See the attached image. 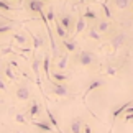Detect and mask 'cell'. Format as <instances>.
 Returning <instances> with one entry per match:
<instances>
[{
    "mask_svg": "<svg viewBox=\"0 0 133 133\" xmlns=\"http://www.w3.org/2000/svg\"><path fill=\"white\" fill-rule=\"evenodd\" d=\"M85 28H87V20L84 18V15H81L77 18V23H76V35H81Z\"/></svg>",
    "mask_w": 133,
    "mask_h": 133,
    "instance_id": "13",
    "label": "cell"
},
{
    "mask_svg": "<svg viewBox=\"0 0 133 133\" xmlns=\"http://www.w3.org/2000/svg\"><path fill=\"white\" fill-rule=\"evenodd\" d=\"M15 95H17V99H18V100L25 102V100H28V99H30V89L26 87V85H22V87H18V89H17Z\"/></svg>",
    "mask_w": 133,
    "mask_h": 133,
    "instance_id": "6",
    "label": "cell"
},
{
    "mask_svg": "<svg viewBox=\"0 0 133 133\" xmlns=\"http://www.w3.org/2000/svg\"><path fill=\"white\" fill-rule=\"evenodd\" d=\"M25 28H26V26H25ZM26 31H28V35H30V36H31V39H33V49H38V48H41V46L44 44V41H43V38L39 36V35H38V36H36V35H35L33 31H30L28 28H26Z\"/></svg>",
    "mask_w": 133,
    "mask_h": 133,
    "instance_id": "11",
    "label": "cell"
},
{
    "mask_svg": "<svg viewBox=\"0 0 133 133\" xmlns=\"http://www.w3.org/2000/svg\"><path fill=\"white\" fill-rule=\"evenodd\" d=\"M84 133H92V128H90V125H87V123H85L84 125V130H82Z\"/></svg>",
    "mask_w": 133,
    "mask_h": 133,
    "instance_id": "34",
    "label": "cell"
},
{
    "mask_svg": "<svg viewBox=\"0 0 133 133\" xmlns=\"http://www.w3.org/2000/svg\"><path fill=\"white\" fill-rule=\"evenodd\" d=\"M46 18H48V22H51V23H53L54 22V10H53V7H49V10H48V12H46Z\"/></svg>",
    "mask_w": 133,
    "mask_h": 133,
    "instance_id": "28",
    "label": "cell"
},
{
    "mask_svg": "<svg viewBox=\"0 0 133 133\" xmlns=\"http://www.w3.org/2000/svg\"><path fill=\"white\" fill-rule=\"evenodd\" d=\"M81 2H84V0H81Z\"/></svg>",
    "mask_w": 133,
    "mask_h": 133,
    "instance_id": "37",
    "label": "cell"
},
{
    "mask_svg": "<svg viewBox=\"0 0 133 133\" xmlns=\"http://www.w3.org/2000/svg\"><path fill=\"white\" fill-rule=\"evenodd\" d=\"M84 130V123H82V118L76 117V118L71 122V133H82Z\"/></svg>",
    "mask_w": 133,
    "mask_h": 133,
    "instance_id": "7",
    "label": "cell"
},
{
    "mask_svg": "<svg viewBox=\"0 0 133 133\" xmlns=\"http://www.w3.org/2000/svg\"><path fill=\"white\" fill-rule=\"evenodd\" d=\"M53 23H54V28H56V35H58V36H59L61 39L68 38V31H66L64 26L59 23V20H58V18H54V22H53Z\"/></svg>",
    "mask_w": 133,
    "mask_h": 133,
    "instance_id": "12",
    "label": "cell"
},
{
    "mask_svg": "<svg viewBox=\"0 0 133 133\" xmlns=\"http://www.w3.org/2000/svg\"><path fill=\"white\" fill-rule=\"evenodd\" d=\"M49 84H51V90H53L56 95H59V97H69V89L66 87V84L58 82V81H54V79H51Z\"/></svg>",
    "mask_w": 133,
    "mask_h": 133,
    "instance_id": "3",
    "label": "cell"
},
{
    "mask_svg": "<svg viewBox=\"0 0 133 133\" xmlns=\"http://www.w3.org/2000/svg\"><path fill=\"white\" fill-rule=\"evenodd\" d=\"M41 2H46V0H41Z\"/></svg>",
    "mask_w": 133,
    "mask_h": 133,
    "instance_id": "36",
    "label": "cell"
},
{
    "mask_svg": "<svg viewBox=\"0 0 133 133\" xmlns=\"http://www.w3.org/2000/svg\"><path fill=\"white\" fill-rule=\"evenodd\" d=\"M112 3H114V7L117 8V10H127L130 7V5L133 3L131 0H110Z\"/></svg>",
    "mask_w": 133,
    "mask_h": 133,
    "instance_id": "14",
    "label": "cell"
},
{
    "mask_svg": "<svg viewBox=\"0 0 133 133\" xmlns=\"http://www.w3.org/2000/svg\"><path fill=\"white\" fill-rule=\"evenodd\" d=\"M12 38L15 39V43L20 44V46H25V44H26V41H28L26 36H25L23 33H13V36H12Z\"/></svg>",
    "mask_w": 133,
    "mask_h": 133,
    "instance_id": "20",
    "label": "cell"
},
{
    "mask_svg": "<svg viewBox=\"0 0 133 133\" xmlns=\"http://www.w3.org/2000/svg\"><path fill=\"white\" fill-rule=\"evenodd\" d=\"M15 22H7V23H0V35H5V33H10L13 28Z\"/></svg>",
    "mask_w": 133,
    "mask_h": 133,
    "instance_id": "22",
    "label": "cell"
},
{
    "mask_svg": "<svg viewBox=\"0 0 133 133\" xmlns=\"http://www.w3.org/2000/svg\"><path fill=\"white\" fill-rule=\"evenodd\" d=\"M105 85V81L104 79H95V81H92V82L89 84V87L85 89V92H84V95H82V100L85 102V97H87L90 92H94L95 89H99V87H104Z\"/></svg>",
    "mask_w": 133,
    "mask_h": 133,
    "instance_id": "4",
    "label": "cell"
},
{
    "mask_svg": "<svg viewBox=\"0 0 133 133\" xmlns=\"http://www.w3.org/2000/svg\"><path fill=\"white\" fill-rule=\"evenodd\" d=\"M97 61V58H95V54L92 53V51H82V53H79V56H77V63L81 64V66H84V68H87V66H90V64H94Z\"/></svg>",
    "mask_w": 133,
    "mask_h": 133,
    "instance_id": "2",
    "label": "cell"
},
{
    "mask_svg": "<svg viewBox=\"0 0 133 133\" xmlns=\"http://www.w3.org/2000/svg\"><path fill=\"white\" fill-rule=\"evenodd\" d=\"M130 105H133V100H130V102H125L123 105H120L118 109H115V110H114V114H112V122H115V120L118 118V117H120L122 114H123V112H125L127 109H128Z\"/></svg>",
    "mask_w": 133,
    "mask_h": 133,
    "instance_id": "9",
    "label": "cell"
},
{
    "mask_svg": "<svg viewBox=\"0 0 133 133\" xmlns=\"http://www.w3.org/2000/svg\"><path fill=\"white\" fill-rule=\"evenodd\" d=\"M87 35H89V38H90V39H94V41H99L102 33H100L95 26H89V33H87Z\"/></svg>",
    "mask_w": 133,
    "mask_h": 133,
    "instance_id": "21",
    "label": "cell"
},
{
    "mask_svg": "<svg viewBox=\"0 0 133 133\" xmlns=\"http://www.w3.org/2000/svg\"><path fill=\"white\" fill-rule=\"evenodd\" d=\"M104 74L105 76H114V74H117V68H115V66H109V68L105 69Z\"/></svg>",
    "mask_w": 133,
    "mask_h": 133,
    "instance_id": "30",
    "label": "cell"
},
{
    "mask_svg": "<svg viewBox=\"0 0 133 133\" xmlns=\"http://www.w3.org/2000/svg\"><path fill=\"white\" fill-rule=\"evenodd\" d=\"M63 46L66 48L68 53H74V51L77 49V43H76V41H71V39H68V38L63 39Z\"/></svg>",
    "mask_w": 133,
    "mask_h": 133,
    "instance_id": "18",
    "label": "cell"
},
{
    "mask_svg": "<svg viewBox=\"0 0 133 133\" xmlns=\"http://www.w3.org/2000/svg\"><path fill=\"white\" fill-rule=\"evenodd\" d=\"M31 123L36 127V128L43 130V131H46V133H53V125H48L46 122H36V120H31Z\"/></svg>",
    "mask_w": 133,
    "mask_h": 133,
    "instance_id": "16",
    "label": "cell"
},
{
    "mask_svg": "<svg viewBox=\"0 0 133 133\" xmlns=\"http://www.w3.org/2000/svg\"><path fill=\"white\" fill-rule=\"evenodd\" d=\"M39 112H41V105H39V102H36L35 100L33 104H31V107H30V112H28V117L30 118H35Z\"/></svg>",
    "mask_w": 133,
    "mask_h": 133,
    "instance_id": "17",
    "label": "cell"
},
{
    "mask_svg": "<svg viewBox=\"0 0 133 133\" xmlns=\"http://www.w3.org/2000/svg\"><path fill=\"white\" fill-rule=\"evenodd\" d=\"M97 30H99L100 33H107L110 30V23L109 22H105V20H102V22H99L97 23V26H95Z\"/></svg>",
    "mask_w": 133,
    "mask_h": 133,
    "instance_id": "24",
    "label": "cell"
},
{
    "mask_svg": "<svg viewBox=\"0 0 133 133\" xmlns=\"http://www.w3.org/2000/svg\"><path fill=\"white\" fill-rule=\"evenodd\" d=\"M102 10H104V13H105L107 18H112V12H110V8H109V5H107V2L102 3Z\"/></svg>",
    "mask_w": 133,
    "mask_h": 133,
    "instance_id": "29",
    "label": "cell"
},
{
    "mask_svg": "<svg viewBox=\"0 0 133 133\" xmlns=\"http://www.w3.org/2000/svg\"><path fill=\"white\" fill-rule=\"evenodd\" d=\"M20 2H25V0H20Z\"/></svg>",
    "mask_w": 133,
    "mask_h": 133,
    "instance_id": "35",
    "label": "cell"
},
{
    "mask_svg": "<svg viewBox=\"0 0 133 133\" xmlns=\"http://www.w3.org/2000/svg\"><path fill=\"white\" fill-rule=\"evenodd\" d=\"M43 3L44 2H41V0H30L28 7H30V10H31L33 13H38V12H41V10H43Z\"/></svg>",
    "mask_w": 133,
    "mask_h": 133,
    "instance_id": "15",
    "label": "cell"
},
{
    "mask_svg": "<svg viewBox=\"0 0 133 133\" xmlns=\"http://www.w3.org/2000/svg\"><path fill=\"white\" fill-rule=\"evenodd\" d=\"M68 61H69V53L66 51L64 56H61V58L56 59V68H58V71H64L68 68Z\"/></svg>",
    "mask_w": 133,
    "mask_h": 133,
    "instance_id": "10",
    "label": "cell"
},
{
    "mask_svg": "<svg viewBox=\"0 0 133 133\" xmlns=\"http://www.w3.org/2000/svg\"><path fill=\"white\" fill-rule=\"evenodd\" d=\"M51 79H54V81H58V82H63L64 84L69 77L66 74H61V72H53V74H51Z\"/></svg>",
    "mask_w": 133,
    "mask_h": 133,
    "instance_id": "25",
    "label": "cell"
},
{
    "mask_svg": "<svg viewBox=\"0 0 133 133\" xmlns=\"http://www.w3.org/2000/svg\"><path fill=\"white\" fill-rule=\"evenodd\" d=\"M15 120H17L18 123H26V118H25V115H23V114H17Z\"/></svg>",
    "mask_w": 133,
    "mask_h": 133,
    "instance_id": "31",
    "label": "cell"
},
{
    "mask_svg": "<svg viewBox=\"0 0 133 133\" xmlns=\"http://www.w3.org/2000/svg\"><path fill=\"white\" fill-rule=\"evenodd\" d=\"M82 15H84V18H85V20H90V22H94V20L99 18V15H97V13L94 12V10L90 8V7L85 8V13H82Z\"/></svg>",
    "mask_w": 133,
    "mask_h": 133,
    "instance_id": "23",
    "label": "cell"
},
{
    "mask_svg": "<svg viewBox=\"0 0 133 133\" xmlns=\"http://www.w3.org/2000/svg\"><path fill=\"white\" fill-rule=\"evenodd\" d=\"M133 120V112H130V114H123V122L125 123H128V122Z\"/></svg>",
    "mask_w": 133,
    "mask_h": 133,
    "instance_id": "32",
    "label": "cell"
},
{
    "mask_svg": "<svg viewBox=\"0 0 133 133\" xmlns=\"http://www.w3.org/2000/svg\"><path fill=\"white\" fill-rule=\"evenodd\" d=\"M41 64H43V61H39L36 58H35L33 63H31V69H33V72H35V79H36V84H38L39 89H41V77H39V68H41Z\"/></svg>",
    "mask_w": 133,
    "mask_h": 133,
    "instance_id": "5",
    "label": "cell"
},
{
    "mask_svg": "<svg viewBox=\"0 0 133 133\" xmlns=\"http://www.w3.org/2000/svg\"><path fill=\"white\" fill-rule=\"evenodd\" d=\"M0 10H3V12H12V10H15L10 3H7L5 0H0Z\"/></svg>",
    "mask_w": 133,
    "mask_h": 133,
    "instance_id": "27",
    "label": "cell"
},
{
    "mask_svg": "<svg viewBox=\"0 0 133 133\" xmlns=\"http://www.w3.org/2000/svg\"><path fill=\"white\" fill-rule=\"evenodd\" d=\"M125 38H127V36H125V33H117L115 36H114V38H112L110 41H109L107 48H109V49L112 51V53H117V51H118V49L122 48V46L125 44Z\"/></svg>",
    "mask_w": 133,
    "mask_h": 133,
    "instance_id": "1",
    "label": "cell"
},
{
    "mask_svg": "<svg viewBox=\"0 0 133 133\" xmlns=\"http://www.w3.org/2000/svg\"><path fill=\"white\" fill-rule=\"evenodd\" d=\"M41 68H43V71H44L46 79L51 81V72H49V56H44V58H43V64H41Z\"/></svg>",
    "mask_w": 133,
    "mask_h": 133,
    "instance_id": "19",
    "label": "cell"
},
{
    "mask_svg": "<svg viewBox=\"0 0 133 133\" xmlns=\"http://www.w3.org/2000/svg\"><path fill=\"white\" fill-rule=\"evenodd\" d=\"M0 90H2V92H7V90H8L7 84H5V81H3L2 77H0Z\"/></svg>",
    "mask_w": 133,
    "mask_h": 133,
    "instance_id": "33",
    "label": "cell"
},
{
    "mask_svg": "<svg viewBox=\"0 0 133 133\" xmlns=\"http://www.w3.org/2000/svg\"><path fill=\"white\" fill-rule=\"evenodd\" d=\"M5 76H7L10 81H17V76H15V72L12 71V64H8L7 68H5Z\"/></svg>",
    "mask_w": 133,
    "mask_h": 133,
    "instance_id": "26",
    "label": "cell"
},
{
    "mask_svg": "<svg viewBox=\"0 0 133 133\" xmlns=\"http://www.w3.org/2000/svg\"><path fill=\"white\" fill-rule=\"evenodd\" d=\"M58 20H59V23L64 26V30H66L68 33L71 31V30H72V18H71L69 15H64V13H63V15H61V17L58 18Z\"/></svg>",
    "mask_w": 133,
    "mask_h": 133,
    "instance_id": "8",
    "label": "cell"
}]
</instances>
